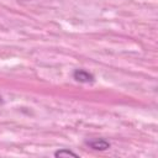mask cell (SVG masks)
I'll return each mask as SVG.
<instances>
[{
	"instance_id": "cell-3",
	"label": "cell",
	"mask_w": 158,
	"mask_h": 158,
	"mask_svg": "<svg viewBox=\"0 0 158 158\" xmlns=\"http://www.w3.org/2000/svg\"><path fill=\"white\" fill-rule=\"evenodd\" d=\"M54 157H75V158H78L79 157V154H77L75 152H73V151H70V149H67V148H62V149H58V151H56L54 152Z\"/></svg>"
},
{
	"instance_id": "cell-1",
	"label": "cell",
	"mask_w": 158,
	"mask_h": 158,
	"mask_svg": "<svg viewBox=\"0 0 158 158\" xmlns=\"http://www.w3.org/2000/svg\"><path fill=\"white\" fill-rule=\"evenodd\" d=\"M85 144L94 151H106L111 147L110 142L104 138H93V139L85 141Z\"/></svg>"
},
{
	"instance_id": "cell-2",
	"label": "cell",
	"mask_w": 158,
	"mask_h": 158,
	"mask_svg": "<svg viewBox=\"0 0 158 158\" xmlns=\"http://www.w3.org/2000/svg\"><path fill=\"white\" fill-rule=\"evenodd\" d=\"M73 79L79 81V83H84V84H88V83H94L95 78L91 73L84 70V69H75L73 72Z\"/></svg>"
}]
</instances>
